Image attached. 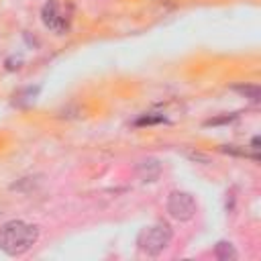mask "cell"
Masks as SVG:
<instances>
[{
	"mask_svg": "<svg viewBox=\"0 0 261 261\" xmlns=\"http://www.w3.org/2000/svg\"><path fill=\"white\" fill-rule=\"evenodd\" d=\"M214 255H216L220 261H232V259H237V251H234L232 243H228V241H220V243H216V247H214Z\"/></svg>",
	"mask_w": 261,
	"mask_h": 261,
	"instance_id": "6",
	"label": "cell"
},
{
	"mask_svg": "<svg viewBox=\"0 0 261 261\" xmlns=\"http://www.w3.org/2000/svg\"><path fill=\"white\" fill-rule=\"evenodd\" d=\"M232 90L239 92V94H243V96H247V98H251L253 102H259V98H261L259 86H234Z\"/></svg>",
	"mask_w": 261,
	"mask_h": 261,
	"instance_id": "7",
	"label": "cell"
},
{
	"mask_svg": "<svg viewBox=\"0 0 261 261\" xmlns=\"http://www.w3.org/2000/svg\"><path fill=\"white\" fill-rule=\"evenodd\" d=\"M251 145H253V149H255V151H257V149H259V137H255V139H253V143H251Z\"/></svg>",
	"mask_w": 261,
	"mask_h": 261,
	"instance_id": "10",
	"label": "cell"
},
{
	"mask_svg": "<svg viewBox=\"0 0 261 261\" xmlns=\"http://www.w3.org/2000/svg\"><path fill=\"white\" fill-rule=\"evenodd\" d=\"M0 210H2V208H0ZM0 214H2V212H0Z\"/></svg>",
	"mask_w": 261,
	"mask_h": 261,
	"instance_id": "11",
	"label": "cell"
},
{
	"mask_svg": "<svg viewBox=\"0 0 261 261\" xmlns=\"http://www.w3.org/2000/svg\"><path fill=\"white\" fill-rule=\"evenodd\" d=\"M137 173H139V177L143 181H155L159 177V173H161V163L157 159H153V157H147L137 165Z\"/></svg>",
	"mask_w": 261,
	"mask_h": 261,
	"instance_id": "5",
	"label": "cell"
},
{
	"mask_svg": "<svg viewBox=\"0 0 261 261\" xmlns=\"http://www.w3.org/2000/svg\"><path fill=\"white\" fill-rule=\"evenodd\" d=\"M39 241V228L24 220H10L0 226V251L10 257L24 255Z\"/></svg>",
	"mask_w": 261,
	"mask_h": 261,
	"instance_id": "1",
	"label": "cell"
},
{
	"mask_svg": "<svg viewBox=\"0 0 261 261\" xmlns=\"http://www.w3.org/2000/svg\"><path fill=\"white\" fill-rule=\"evenodd\" d=\"M163 116H143L137 120V124H153V122H161Z\"/></svg>",
	"mask_w": 261,
	"mask_h": 261,
	"instance_id": "8",
	"label": "cell"
},
{
	"mask_svg": "<svg viewBox=\"0 0 261 261\" xmlns=\"http://www.w3.org/2000/svg\"><path fill=\"white\" fill-rule=\"evenodd\" d=\"M167 214L173 220L188 222L196 214V200L188 192H171L167 196Z\"/></svg>",
	"mask_w": 261,
	"mask_h": 261,
	"instance_id": "3",
	"label": "cell"
},
{
	"mask_svg": "<svg viewBox=\"0 0 261 261\" xmlns=\"http://www.w3.org/2000/svg\"><path fill=\"white\" fill-rule=\"evenodd\" d=\"M230 120H234V114H232V116H222V118H214V120H208L206 124H218V122H230Z\"/></svg>",
	"mask_w": 261,
	"mask_h": 261,
	"instance_id": "9",
	"label": "cell"
},
{
	"mask_svg": "<svg viewBox=\"0 0 261 261\" xmlns=\"http://www.w3.org/2000/svg\"><path fill=\"white\" fill-rule=\"evenodd\" d=\"M41 16H43V22H45V27H49V29H53V31H63V29L67 27V22H65V16L61 14V10H59V4H57L55 0H49V2L43 6V12H41Z\"/></svg>",
	"mask_w": 261,
	"mask_h": 261,
	"instance_id": "4",
	"label": "cell"
},
{
	"mask_svg": "<svg viewBox=\"0 0 261 261\" xmlns=\"http://www.w3.org/2000/svg\"><path fill=\"white\" fill-rule=\"evenodd\" d=\"M171 237H173V232L165 222H155V224L141 230V234L137 239V245L147 255H159L169 247Z\"/></svg>",
	"mask_w": 261,
	"mask_h": 261,
	"instance_id": "2",
	"label": "cell"
}]
</instances>
